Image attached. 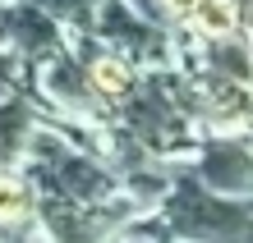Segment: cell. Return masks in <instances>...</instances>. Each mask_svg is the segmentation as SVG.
<instances>
[{
  "label": "cell",
  "mask_w": 253,
  "mask_h": 243,
  "mask_svg": "<svg viewBox=\"0 0 253 243\" xmlns=\"http://www.w3.org/2000/svg\"><path fill=\"white\" fill-rule=\"evenodd\" d=\"M175 225L184 234H203V239L230 234L240 243L244 239V207H226L221 197H203L198 188H184L175 197Z\"/></svg>",
  "instance_id": "6da1fadb"
},
{
  "label": "cell",
  "mask_w": 253,
  "mask_h": 243,
  "mask_svg": "<svg viewBox=\"0 0 253 243\" xmlns=\"http://www.w3.org/2000/svg\"><path fill=\"white\" fill-rule=\"evenodd\" d=\"M203 174H207V184L240 193L249 184V156H244V147L240 142H235V147H212L207 161H203Z\"/></svg>",
  "instance_id": "7a4b0ae2"
},
{
  "label": "cell",
  "mask_w": 253,
  "mask_h": 243,
  "mask_svg": "<svg viewBox=\"0 0 253 243\" xmlns=\"http://www.w3.org/2000/svg\"><path fill=\"white\" fill-rule=\"evenodd\" d=\"M101 28L115 37V41H125V46H133V51H157V33L152 28H143V23H133L129 19V9L125 5H106V19H101Z\"/></svg>",
  "instance_id": "3957f363"
},
{
  "label": "cell",
  "mask_w": 253,
  "mask_h": 243,
  "mask_svg": "<svg viewBox=\"0 0 253 243\" xmlns=\"http://www.w3.org/2000/svg\"><path fill=\"white\" fill-rule=\"evenodd\" d=\"M28 133H33V115H28L19 101L0 105V161L19 156V147L28 142Z\"/></svg>",
  "instance_id": "277c9868"
},
{
  "label": "cell",
  "mask_w": 253,
  "mask_h": 243,
  "mask_svg": "<svg viewBox=\"0 0 253 243\" xmlns=\"http://www.w3.org/2000/svg\"><path fill=\"white\" fill-rule=\"evenodd\" d=\"M46 87H51V97H60L65 105H83L87 101V78L79 73L74 60H55L46 69Z\"/></svg>",
  "instance_id": "5b68a950"
},
{
  "label": "cell",
  "mask_w": 253,
  "mask_h": 243,
  "mask_svg": "<svg viewBox=\"0 0 253 243\" xmlns=\"http://www.w3.org/2000/svg\"><path fill=\"white\" fill-rule=\"evenodd\" d=\"M189 14H193V23H198L203 33H212V37H226L235 28V5L230 0H198Z\"/></svg>",
  "instance_id": "8992f818"
},
{
  "label": "cell",
  "mask_w": 253,
  "mask_h": 243,
  "mask_svg": "<svg viewBox=\"0 0 253 243\" xmlns=\"http://www.w3.org/2000/svg\"><path fill=\"white\" fill-rule=\"evenodd\" d=\"M92 83H97L106 97H125L129 87H133V83H129V69L120 65V60H101V65L92 69Z\"/></svg>",
  "instance_id": "52a82bcc"
},
{
  "label": "cell",
  "mask_w": 253,
  "mask_h": 243,
  "mask_svg": "<svg viewBox=\"0 0 253 243\" xmlns=\"http://www.w3.org/2000/svg\"><path fill=\"white\" fill-rule=\"evenodd\" d=\"M28 211V193L14 179H0V220H19Z\"/></svg>",
  "instance_id": "ba28073f"
},
{
  "label": "cell",
  "mask_w": 253,
  "mask_h": 243,
  "mask_svg": "<svg viewBox=\"0 0 253 243\" xmlns=\"http://www.w3.org/2000/svg\"><path fill=\"white\" fill-rule=\"evenodd\" d=\"M42 5H46V9H55V14H83L87 5H92V0H42Z\"/></svg>",
  "instance_id": "9c48e42d"
},
{
  "label": "cell",
  "mask_w": 253,
  "mask_h": 243,
  "mask_svg": "<svg viewBox=\"0 0 253 243\" xmlns=\"http://www.w3.org/2000/svg\"><path fill=\"white\" fill-rule=\"evenodd\" d=\"M166 5H170V9H175V14H189V9H193V5H198V0H166Z\"/></svg>",
  "instance_id": "30bf717a"
}]
</instances>
